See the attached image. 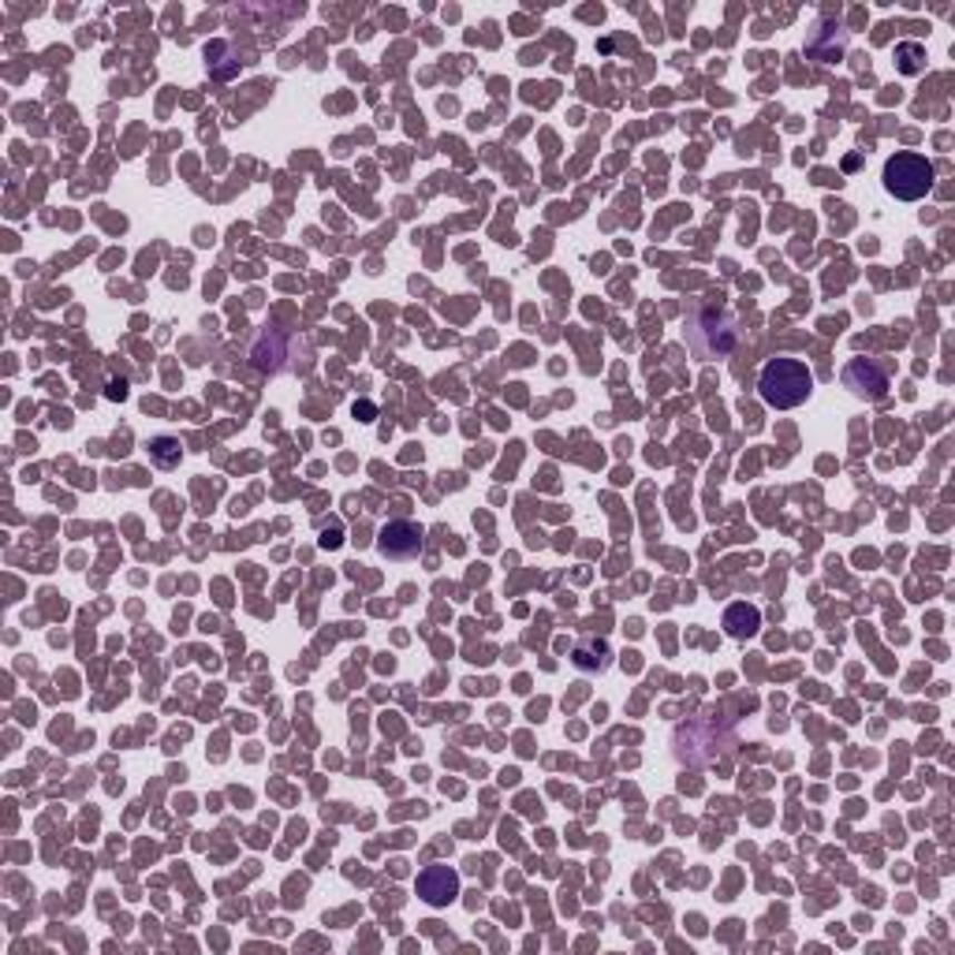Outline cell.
<instances>
[{
  "instance_id": "cell-4",
  "label": "cell",
  "mask_w": 955,
  "mask_h": 955,
  "mask_svg": "<svg viewBox=\"0 0 955 955\" xmlns=\"http://www.w3.org/2000/svg\"><path fill=\"white\" fill-rule=\"evenodd\" d=\"M295 352L311 355L306 339L284 333V328H262V333L254 336V344H250V363H254V370H262V374L277 377V374H288V370H295Z\"/></svg>"
},
{
  "instance_id": "cell-6",
  "label": "cell",
  "mask_w": 955,
  "mask_h": 955,
  "mask_svg": "<svg viewBox=\"0 0 955 955\" xmlns=\"http://www.w3.org/2000/svg\"><path fill=\"white\" fill-rule=\"evenodd\" d=\"M422 526L411 523V519H392V523L381 526L377 534V553L388 560H415L422 553Z\"/></svg>"
},
{
  "instance_id": "cell-12",
  "label": "cell",
  "mask_w": 955,
  "mask_h": 955,
  "mask_svg": "<svg viewBox=\"0 0 955 955\" xmlns=\"http://www.w3.org/2000/svg\"><path fill=\"white\" fill-rule=\"evenodd\" d=\"M896 68L904 71V76H922V71H926V46H918V41H899Z\"/></svg>"
},
{
  "instance_id": "cell-2",
  "label": "cell",
  "mask_w": 955,
  "mask_h": 955,
  "mask_svg": "<svg viewBox=\"0 0 955 955\" xmlns=\"http://www.w3.org/2000/svg\"><path fill=\"white\" fill-rule=\"evenodd\" d=\"M814 392V374L803 358H788V355H777L761 366V377H758V396L761 403L777 411H791L799 403L810 400Z\"/></svg>"
},
{
  "instance_id": "cell-11",
  "label": "cell",
  "mask_w": 955,
  "mask_h": 955,
  "mask_svg": "<svg viewBox=\"0 0 955 955\" xmlns=\"http://www.w3.org/2000/svg\"><path fill=\"white\" fill-rule=\"evenodd\" d=\"M609 657H612L609 646L598 639H587L571 650V664H575L579 672H604V668H609Z\"/></svg>"
},
{
  "instance_id": "cell-9",
  "label": "cell",
  "mask_w": 955,
  "mask_h": 955,
  "mask_svg": "<svg viewBox=\"0 0 955 955\" xmlns=\"http://www.w3.org/2000/svg\"><path fill=\"white\" fill-rule=\"evenodd\" d=\"M847 30L844 23H836V19H817L810 38H806V52L817 60V63H836L847 52Z\"/></svg>"
},
{
  "instance_id": "cell-7",
  "label": "cell",
  "mask_w": 955,
  "mask_h": 955,
  "mask_svg": "<svg viewBox=\"0 0 955 955\" xmlns=\"http://www.w3.org/2000/svg\"><path fill=\"white\" fill-rule=\"evenodd\" d=\"M844 388H851L858 400H880L888 392V370L877 358H851L844 366Z\"/></svg>"
},
{
  "instance_id": "cell-13",
  "label": "cell",
  "mask_w": 955,
  "mask_h": 955,
  "mask_svg": "<svg viewBox=\"0 0 955 955\" xmlns=\"http://www.w3.org/2000/svg\"><path fill=\"white\" fill-rule=\"evenodd\" d=\"M146 449H150V460L161 466V471H173V466H179V460H184V449H179L176 437H154Z\"/></svg>"
},
{
  "instance_id": "cell-8",
  "label": "cell",
  "mask_w": 955,
  "mask_h": 955,
  "mask_svg": "<svg viewBox=\"0 0 955 955\" xmlns=\"http://www.w3.org/2000/svg\"><path fill=\"white\" fill-rule=\"evenodd\" d=\"M419 896L426 899L430 907H449L460 896V874L444 863H433L419 874Z\"/></svg>"
},
{
  "instance_id": "cell-10",
  "label": "cell",
  "mask_w": 955,
  "mask_h": 955,
  "mask_svg": "<svg viewBox=\"0 0 955 955\" xmlns=\"http://www.w3.org/2000/svg\"><path fill=\"white\" fill-rule=\"evenodd\" d=\"M725 631H728V639H739V642H747V639H755V634L761 631V612H758V604H747V601H736V604H728L725 609Z\"/></svg>"
},
{
  "instance_id": "cell-3",
  "label": "cell",
  "mask_w": 955,
  "mask_h": 955,
  "mask_svg": "<svg viewBox=\"0 0 955 955\" xmlns=\"http://www.w3.org/2000/svg\"><path fill=\"white\" fill-rule=\"evenodd\" d=\"M933 184H937V168L933 161H926L922 154L899 150L896 157L885 161V190L899 201H918L926 198Z\"/></svg>"
},
{
  "instance_id": "cell-5",
  "label": "cell",
  "mask_w": 955,
  "mask_h": 955,
  "mask_svg": "<svg viewBox=\"0 0 955 955\" xmlns=\"http://www.w3.org/2000/svg\"><path fill=\"white\" fill-rule=\"evenodd\" d=\"M698 747H709V761H713L717 755H725V750L731 747V725H725V720L713 717V713L695 717V720H687V725H679V731H676V755L695 766Z\"/></svg>"
},
{
  "instance_id": "cell-1",
  "label": "cell",
  "mask_w": 955,
  "mask_h": 955,
  "mask_svg": "<svg viewBox=\"0 0 955 955\" xmlns=\"http://www.w3.org/2000/svg\"><path fill=\"white\" fill-rule=\"evenodd\" d=\"M687 347L698 358H725L739 339V322L720 299H695L687 311Z\"/></svg>"
}]
</instances>
